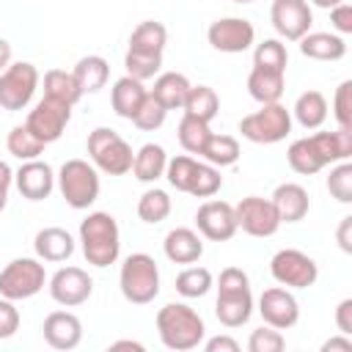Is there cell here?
Segmentation results:
<instances>
[{
	"label": "cell",
	"mask_w": 352,
	"mask_h": 352,
	"mask_svg": "<svg viewBox=\"0 0 352 352\" xmlns=\"http://www.w3.org/2000/svg\"><path fill=\"white\" fill-rule=\"evenodd\" d=\"M333 116L341 129H352V80H344L333 94Z\"/></svg>",
	"instance_id": "cell-46"
},
{
	"label": "cell",
	"mask_w": 352,
	"mask_h": 352,
	"mask_svg": "<svg viewBox=\"0 0 352 352\" xmlns=\"http://www.w3.org/2000/svg\"><path fill=\"white\" fill-rule=\"evenodd\" d=\"M234 217H236V228H242L250 236H272L280 228V217L272 206L270 198L261 195H248L234 206Z\"/></svg>",
	"instance_id": "cell-11"
},
{
	"label": "cell",
	"mask_w": 352,
	"mask_h": 352,
	"mask_svg": "<svg viewBox=\"0 0 352 352\" xmlns=\"http://www.w3.org/2000/svg\"><path fill=\"white\" fill-rule=\"evenodd\" d=\"M44 96L58 99V102H66V104L74 107V104L80 102L82 91H80V85H77V80H74L72 72L50 69V72L44 74Z\"/></svg>",
	"instance_id": "cell-33"
},
{
	"label": "cell",
	"mask_w": 352,
	"mask_h": 352,
	"mask_svg": "<svg viewBox=\"0 0 352 352\" xmlns=\"http://www.w3.org/2000/svg\"><path fill=\"white\" fill-rule=\"evenodd\" d=\"M292 116L302 129H319L327 121V99L322 91H302L292 107Z\"/></svg>",
	"instance_id": "cell-29"
},
{
	"label": "cell",
	"mask_w": 352,
	"mask_h": 352,
	"mask_svg": "<svg viewBox=\"0 0 352 352\" xmlns=\"http://www.w3.org/2000/svg\"><path fill=\"white\" fill-rule=\"evenodd\" d=\"M124 69H126L129 77L146 82V80H151V77L160 74V69H162V55H157V52H135V50H126V55H124Z\"/></svg>",
	"instance_id": "cell-41"
},
{
	"label": "cell",
	"mask_w": 352,
	"mask_h": 352,
	"mask_svg": "<svg viewBox=\"0 0 352 352\" xmlns=\"http://www.w3.org/2000/svg\"><path fill=\"white\" fill-rule=\"evenodd\" d=\"M239 132L250 143H280L292 132V110H286L280 102L261 104L256 113H248L239 121Z\"/></svg>",
	"instance_id": "cell-6"
},
{
	"label": "cell",
	"mask_w": 352,
	"mask_h": 352,
	"mask_svg": "<svg viewBox=\"0 0 352 352\" xmlns=\"http://www.w3.org/2000/svg\"><path fill=\"white\" fill-rule=\"evenodd\" d=\"M11 63V44L6 38H0V72Z\"/></svg>",
	"instance_id": "cell-55"
},
{
	"label": "cell",
	"mask_w": 352,
	"mask_h": 352,
	"mask_svg": "<svg viewBox=\"0 0 352 352\" xmlns=\"http://www.w3.org/2000/svg\"><path fill=\"white\" fill-rule=\"evenodd\" d=\"M38 88V69L28 60L8 63L0 72V107L3 110H25Z\"/></svg>",
	"instance_id": "cell-8"
},
{
	"label": "cell",
	"mask_w": 352,
	"mask_h": 352,
	"mask_svg": "<svg viewBox=\"0 0 352 352\" xmlns=\"http://www.w3.org/2000/svg\"><path fill=\"white\" fill-rule=\"evenodd\" d=\"M336 239H338V248H341L344 253H352V214L341 217L338 231H336Z\"/></svg>",
	"instance_id": "cell-51"
},
{
	"label": "cell",
	"mask_w": 352,
	"mask_h": 352,
	"mask_svg": "<svg viewBox=\"0 0 352 352\" xmlns=\"http://www.w3.org/2000/svg\"><path fill=\"white\" fill-rule=\"evenodd\" d=\"M209 135H212V129H209L206 121H201V118H195V116H187V113L182 116L179 129H176V138H179V146H182L187 154H198V157H201V151H204Z\"/></svg>",
	"instance_id": "cell-36"
},
{
	"label": "cell",
	"mask_w": 352,
	"mask_h": 352,
	"mask_svg": "<svg viewBox=\"0 0 352 352\" xmlns=\"http://www.w3.org/2000/svg\"><path fill=\"white\" fill-rule=\"evenodd\" d=\"M72 74L82 94H96L99 88H104V82L110 77V63L102 55H85L74 63Z\"/></svg>",
	"instance_id": "cell-30"
},
{
	"label": "cell",
	"mask_w": 352,
	"mask_h": 352,
	"mask_svg": "<svg viewBox=\"0 0 352 352\" xmlns=\"http://www.w3.org/2000/svg\"><path fill=\"white\" fill-rule=\"evenodd\" d=\"M80 245L82 256L94 267H110L121 253V231L110 212H91L80 223Z\"/></svg>",
	"instance_id": "cell-1"
},
{
	"label": "cell",
	"mask_w": 352,
	"mask_h": 352,
	"mask_svg": "<svg viewBox=\"0 0 352 352\" xmlns=\"http://www.w3.org/2000/svg\"><path fill=\"white\" fill-rule=\"evenodd\" d=\"M165 116H168V110H165L151 94H146V99H143V104L138 107L132 124H135L138 129H143V132H154V129H160V126L165 124Z\"/></svg>",
	"instance_id": "cell-44"
},
{
	"label": "cell",
	"mask_w": 352,
	"mask_h": 352,
	"mask_svg": "<svg viewBox=\"0 0 352 352\" xmlns=\"http://www.w3.org/2000/svg\"><path fill=\"white\" fill-rule=\"evenodd\" d=\"M19 330V311L14 300L0 297V338H11Z\"/></svg>",
	"instance_id": "cell-48"
},
{
	"label": "cell",
	"mask_w": 352,
	"mask_h": 352,
	"mask_svg": "<svg viewBox=\"0 0 352 352\" xmlns=\"http://www.w3.org/2000/svg\"><path fill=\"white\" fill-rule=\"evenodd\" d=\"M50 297L63 305V308H77L82 302H88L91 292H94V280L85 270L80 267H60L52 278H50Z\"/></svg>",
	"instance_id": "cell-14"
},
{
	"label": "cell",
	"mask_w": 352,
	"mask_h": 352,
	"mask_svg": "<svg viewBox=\"0 0 352 352\" xmlns=\"http://www.w3.org/2000/svg\"><path fill=\"white\" fill-rule=\"evenodd\" d=\"M270 272L275 278L278 286H286V289H308L316 283L319 278V267L316 261L297 250V248H283L278 250L272 258H270Z\"/></svg>",
	"instance_id": "cell-9"
},
{
	"label": "cell",
	"mask_w": 352,
	"mask_h": 352,
	"mask_svg": "<svg viewBox=\"0 0 352 352\" xmlns=\"http://www.w3.org/2000/svg\"><path fill=\"white\" fill-rule=\"evenodd\" d=\"M41 333H44V341L52 349L66 352V349H74L82 341V322L72 311H52V314H47V319L41 324Z\"/></svg>",
	"instance_id": "cell-19"
},
{
	"label": "cell",
	"mask_w": 352,
	"mask_h": 352,
	"mask_svg": "<svg viewBox=\"0 0 352 352\" xmlns=\"http://www.w3.org/2000/svg\"><path fill=\"white\" fill-rule=\"evenodd\" d=\"M182 110L187 116H195V118H201V121L209 124L217 116V110H220V99H217L214 88H209V85H190Z\"/></svg>",
	"instance_id": "cell-34"
},
{
	"label": "cell",
	"mask_w": 352,
	"mask_h": 352,
	"mask_svg": "<svg viewBox=\"0 0 352 352\" xmlns=\"http://www.w3.org/2000/svg\"><path fill=\"white\" fill-rule=\"evenodd\" d=\"M165 165H168V154L160 143H143L138 151H135V160H132V176L143 184H151L157 179L165 176Z\"/></svg>",
	"instance_id": "cell-26"
},
{
	"label": "cell",
	"mask_w": 352,
	"mask_h": 352,
	"mask_svg": "<svg viewBox=\"0 0 352 352\" xmlns=\"http://www.w3.org/2000/svg\"><path fill=\"white\" fill-rule=\"evenodd\" d=\"M118 286L124 300L132 305H146L160 294V267L148 253H132L124 258L118 272Z\"/></svg>",
	"instance_id": "cell-3"
},
{
	"label": "cell",
	"mask_w": 352,
	"mask_h": 352,
	"mask_svg": "<svg viewBox=\"0 0 352 352\" xmlns=\"http://www.w3.org/2000/svg\"><path fill=\"white\" fill-rule=\"evenodd\" d=\"M6 204H8V187H0V212L6 209Z\"/></svg>",
	"instance_id": "cell-58"
},
{
	"label": "cell",
	"mask_w": 352,
	"mask_h": 352,
	"mask_svg": "<svg viewBox=\"0 0 352 352\" xmlns=\"http://www.w3.org/2000/svg\"><path fill=\"white\" fill-rule=\"evenodd\" d=\"M162 250H165L168 261H173V264H195L204 256V242H201L198 231L179 226V228H170L165 234Z\"/></svg>",
	"instance_id": "cell-22"
},
{
	"label": "cell",
	"mask_w": 352,
	"mask_h": 352,
	"mask_svg": "<svg viewBox=\"0 0 352 352\" xmlns=\"http://www.w3.org/2000/svg\"><path fill=\"white\" fill-rule=\"evenodd\" d=\"M195 228L209 242H228L236 234L234 206L228 201H206L195 212Z\"/></svg>",
	"instance_id": "cell-16"
},
{
	"label": "cell",
	"mask_w": 352,
	"mask_h": 352,
	"mask_svg": "<svg viewBox=\"0 0 352 352\" xmlns=\"http://www.w3.org/2000/svg\"><path fill=\"white\" fill-rule=\"evenodd\" d=\"M190 85H192V82H190L184 74H179V72H162V74H157L154 88H151L148 94H151L165 110H182Z\"/></svg>",
	"instance_id": "cell-27"
},
{
	"label": "cell",
	"mask_w": 352,
	"mask_h": 352,
	"mask_svg": "<svg viewBox=\"0 0 352 352\" xmlns=\"http://www.w3.org/2000/svg\"><path fill=\"white\" fill-rule=\"evenodd\" d=\"M110 349H138V352H143V344H138V341H113Z\"/></svg>",
	"instance_id": "cell-56"
},
{
	"label": "cell",
	"mask_w": 352,
	"mask_h": 352,
	"mask_svg": "<svg viewBox=\"0 0 352 352\" xmlns=\"http://www.w3.org/2000/svg\"><path fill=\"white\" fill-rule=\"evenodd\" d=\"M322 352H352V338L349 336H333L322 344Z\"/></svg>",
	"instance_id": "cell-53"
},
{
	"label": "cell",
	"mask_w": 352,
	"mask_h": 352,
	"mask_svg": "<svg viewBox=\"0 0 352 352\" xmlns=\"http://www.w3.org/2000/svg\"><path fill=\"white\" fill-rule=\"evenodd\" d=\"M234 3H253V0H234Z\"/></svg>",
	"instance_id": "cell-59"
},
{
	"label": "cell",
	"mask_w": 352,
	"mask_h": 352,
	"mask_svg": "<svg viewBox=\"0 0 352 352\" xmlns=\"http://www.w3.org/2000/svg\"><path fill=\"white\" fill-rule=\"evenodd\" d=\"M286 160H289V168H292L294 173H300V176H314V173H319L322 168H327L324 160L319 157L316 146L311 143V138L294 140V143L289 146V151H286Z\"/></svg>",
	"instance_id": "cell-31"
},
{
	"label": "cell",
	"mask_w": 352,
	"mask_h": 352,
	"mask_svg": "<svg viewBox=\"0 0 352 352\" xmlns=\"http://www.w3.org/2000/svg\"><path fill=\"white\" fill-rule=\"evenodd\" d=\"M258 314H261L264 324H270L275 330H289L300 319V305L286 286H270L258 297Z\"/></svg>",
	"instance_id": "cell-15"
},
{
	"label": "cell",
	"mask_w": 352,
	"mask_h": 352,
	"mask_svg": "<svg viewBox=\"0 0 352 352\" xmlns=\"http://www.w3.org/2000/svg\"><path fill=\"white\" fill-rule=\"evenodd\" d=\"M63 201L72 209H88L99 198V170L85 160H66L55 176Z\"/></svg>",
	"instance_id": "cell-5"
},
{
	"label": "cell",
	"mask_w": 352,
	"mask_h": 352,
	"mask_svg": "<svg viewBox=\"0 0 352 352\" xmlns=\"http://www.w3.org/2000/svg\"><path fill=\"white\" fill-rule=\"evenodd\" d=\"M44 146H47V143H41L25 124L14 126V129L8 132V138H6V148H8V154L16 157V160H22V162H28V160H38L41 151H44Z\"/></svg>",
	"instance_id": "cell-37"
},
{
	"label": "cell",
	"mask_w": 352,
	"mask_h": 352,
	"mask_svg": "<svg viewBox=\"0 0 352 352\" xmlns=\"http://www.w3.org/2000/svg\"><path fill=\"white\" fill-rule=\"evenodd\" d=\"M204 346H206V352H239V341L231 336H214Z\"/></svg>",
	"instance_id": "cell-52"
},
{
	"label": "cell",
	"mask_w": 352,
	"mask_h": 352,
	"mask_svg": "<svg viewBox=\"0 0 352 352\" xmlns=\"http://www.w3.org/2000/svg\"><path fill=\"white\" fill-rule=\"evenodd\" d=\"M165 44H168V28L162 22H154V19L140 22L129 36V50H135V52H157V55H162Z\"/></svg>",
	"instance_id": "cell-32"
},
{
	"label": "cell",
	"mask_w": 352,
	"mask_h": 352,
	"mask_svg": "<svg viewBox=\"0 0 352 352\" xmlns=\"http://www.w3.org/2000/svg\"><path fill=\"white\" fill-rule=\"evenodd\" d=\"M300 52L311 60H341L346 55V41L338 33H305L300 38Z\"/></svg>",
	"instance_id": "cell-24"
},
{
	"label": "cell",
	"mask_w": 352,
	"mask_h": 352,
	"mask_svg": "<svg viewBox=\"0 0 352 352\" xmlns=\"http://www.w3.org/2000/svg\"><path fill=\"white\" fill-rule=\"evenodd\" d=\"M220 187H223V176H220V170H217L214 165H209V162H198L187 192L195 195V198H212Z\"/></svg>",
	"instance_id": "cell-43"
},
{
	"label": "cell",
	"mask_w": 352,
	"mask_h": 352,
	"mask_svg": "<svg viewBox=\"0 0 352 352\" xmlns=\"http://www.w3.org/2000/svg\"><path fill=\"white\" fill-rule=\"evenodd\" d=\"M201 157L209 165H214V168L234 165L239 160V140L234 135H217V132H212L209 140H206V146H204V151H201Z\"/></svg>",
	"instance_id": "cell-35"
},
{
	"label": "cell",
	"mask_w": 352,
	"mask_h": 352,
	"mask_svg": "<svg viewBox=\"0 0 352 352\" xmlns=\"http://www.w3.org/2000/svg\"><path fill=\"white\" fill-rule=\"evenodd\" d=\"M327 190L338 204H352V162H338L327 176Z\"/></svg>",
	"instance_id": "cell-45"
},
{
	"label": "cell",
	"mask_w": 352,
	"mask_h": 352,
	"mask_svg": "<svg viewBox=\"0 0 352 352\" xmlns=\"http://www.w3.org/2000/svg\"><path fill=\"white\" fill-rule=\"evenodd\" d=\"M311 6H316V8H333V6H338V3H344V0H308Z\"/></svg>",
	"instance_id": "cell-57"
},
{
	"label": "cell",
	"mask_w": 352,
	"mask_h": 352,
	"mask_svg": "<svg viewBox=\"0 0 352 352\" xmlns=\"http://www.w3.org/2000/svg\"><path fill=\"white\" fill-rule=\"evenodd\" d=\"M157 333L160 341L173 349V352H187L195 349L204 336H206V324L198 316V311H192L184 302H168L157 311Z\"/></svg>",
	"instance_id": "cell-2"
},
{
	"label": "cell",
	"mask_w": 352,
	"mask_h": 352,
	"mask_svg": "<svg viewBox=\"0 0 352 352\" xmlns=\"http://www.w3.org/2000/svg\"><path fill=\"white\" fill-rule=\"evenodd\" d=\"M146 94H148V91H146V85H143L140 80L124 74V77H118V80L113 82V88H110V104H113L116 116L132 121L135 113H138V107L143 104Z\"/></svg>",
	"instance_id": "cell-23"
},
{
	"label": "cell",
	"mask_w": 352,
	"mask_h": 352,
	"mask_svg": "<svg viewBox=\"0 0 352 352\" xmlns=\"http://www.w3.org/2000/svg\"><path fill=\"white\" fill-rule=\"evenodd\" d=\"M195 165H198V160L190 157V154H176V157H170L168 165H165V179H168V184H170L173 190H179V192H187V190H190V182H192V173H195Z\"/></svg>",
	"instance_id": "cell-42"
},
{
	"label": "cell",
	"mask_w": 352,
	"mask_h": 352,
	"mask_svg": "<svg viewBox=\"0 0 352 352\" xmlns=\"http://www.w3.org/2000/svg\"><path fill=\"white\" fill-rule=\"evenodd\" d=\"M206 38L209 44L217 50V52H228V55H236V52H245L253 47L256 41V28L250 19H242V16H223V19H214L206 30Z\"/></svg>",
	"instance_id": "cell-13"
},
{
	"label": "cell",
	"mask_w": 352,
	"mask_h": 352,
	"mask_svg": "<svg viewBox=\"0 0 352 352\" xmlns=\"http://www.w3.org/2000/svg\"><path fill=\"white\" fill-rule=\"evenodd\" d=\"M170 206H173L170 195L165 190H160V187H151L138 201V217L143 223H148V226H157V223H162L170 214Z\"/></svg>",
	"instance_id": "cell-38"
},
{
	"label": "cell",
	"mask_w": 352,
	"mask_h": 352,
	"mask_svg": "<svg viewBox=\"0 0 352 352\" xmlns=\"http://www.w3.org/2000/svg\"><path fill=\"white\" fill-rule=\"evenodd\" d=\"M308 138L316 146V151L324 160V165L344 162V160L352 157V129H341L338 126L336 132H314Z\"/></svg>",
	"instance_id": "cell-28"
},
{
	"label": "cell",
	"mask_w": 352,
	"mask_h": 352,
	"mask_svg": "<svg viewBox=\"0 0 352 352\" xmlns=\"http://www.w3.org/2000/svg\"><path fill=\"white\" fill-rule=\"evenodd\" d=\"M330 25H333V30L338 36H349L352 33V6L346 0L330 8Z\"/></svg>",
	"instance_id": "cell-49"
},
{
	"label": "cell",
	"mask_w": 352,
	"mask_h": 352,
	"mask_svg": "<svg viewBox=\"0 0 352 352\" xmlns=\"http://www.w3.org/2000/svg\"><path fill=\"white\" fill-rule=\"evenodd\" d=\"M286 63H289V52H286V44L280 38H264L261 44H256V50H253V66L270 69V72H283L286 74Z\"/></svg>",
	"instance_id": "cell-39"
},
{
	"label": "cell",
	"mask_w": 352,
	"mask_h": 352,
	"mask_svg": "<svg viewBox=\"0 0 352 352\" xmlns=\"http://www.w3.org/2000/svg\"><path fill=\"white\" fill-rule=\"evenodd\" d=\"M88 157H91L96 170H102L107 176H124V173L132 170L135 151H132V146L116 129L96 126L88 135Z\"/></svg>",
	"instance_id": "cell-4"
},
{
	"label": "cell",
	"mask_w": 352,
	"mask_h": 352,
	"mask_svg": "<svg viewBox=\"0 0 352 352\" xmlns=\"http://www.w3.org/2000/svg\"><path fill=\"white\" fill-rule=\"evenodd\" d=\"M33 250L41 261H50V264H60L66 258H72L74 253V236L60 228V226H47L36 234L33 239Z\"/></svg>",
	"instance_id": "cell-21"
},
{
	"label": "cell",
	"mask_w": 352,
	"mask_h": 352,
	"mask_svg": "<svg viewBox=\"0 0 352 352\" xmlns=\"http://www.w3.org/2000/svg\"><path fill=\"white\" fill-rule=\"evenodd\" d=\"M283 346H286V338L280 336V330H275L270 324L253 330L250 338H248V349L250 352H280Z\"/></svg>",
	"instance_id": "cell-47"
},
{
	"label": "cell",
	"mask_w": 352,
	"mask_h": 352,
	"mask_svg": "<svg viewBox=\"0 0 352 352\" xmlns=\"http://www.w3.org/2000/svg\"><path fill=\"white\" fill-rule=\"evenodd\" d=\"M336 327H338V333L352 336V297L338 302V308H336Z\"/></svg>",
	"instance_id": "cell-50"
},
{
	"label": "cell",
	"mask_w": 352,
	"mask_h": 352,
	"mask_svg": "<svg viewBox=\"0 0 352 352\" xmlns=\"http://www.w3.org/2000/svg\"><path fill=\"white\" fill-rule=\"evenodd\" d=\"M14 184L22 198L28 201H44L55 190V170L44 160H28L14 170Z\"/></svg>",
	"instance_id": "cell-17"
},
{
	"label": "cell",
	"mask_w": 352,
	"mask_h": 352,
	"mask_svg": "<svg viewBox=\"0 0 352 352\" xmlns=\"http://www.w3.org/2000/svg\"><path fill=\"white\" fill-rule=\"evenodd\" d=\"M14 184V170L6 160H0V187H11Z\"/></svg>",
	"instance_id": "cell-54"
},
{
	"label": "cell",
	"mask_w": 352,
	"mask_h": 352,
	"mask_svg": "<svg viewBox=\"0 0 352 352\" xmlns=\"http://www.w3.org/2000/svg\"><path fill=\"white\" fill-rule=\"evenodd\" d=\"M270 22H272V28L280 38L300 41L314 25L311 3L308 0H272Z\"/></svg>",
	"instance_id": "cell-12"
},
{
	"label": "cell",
	"mask_w": 352,
	"mask_h": 352,
	"mask_svg": "<svg viewBox=\"0 0 352 352\" xmlns=\"http://www.w3.org/2000/svg\"><path fill=\"white\" fill-rule=\"evenodd\" d=\"M212 286H214V278H212V272L206 267H187V270H182L176 275V292L182 297H187V300L204 297Z\"/></svg>",
	"instance_id": "cell-40"
},
{
	"label": "cell",
	"mask_w": 352,
	"mask_h": 352,
	"mask_svg": "<svg viewBox=\"0 0 352 352\" xmlns=\"http://www.w3.org/2000/svg\"><path fill=\"white\" fill-rule=\"evenodd\" d=\"M272 206L280 217V223H300L308 209H311V198H308V190L297 182H283L275 187L272 192Z\"/></svg>",
	"instance_id": "cell-20"
},
{
	"label": "cell",
	"mask_w": 352,
	"mask_h": 352,
	"mask_svg": "<svg viewBox=\"0 0 352 352\" xmlns=\"http://www.w3.org/2000/svg\"><path fill=\"white\" fill-rule=\"evenodd\" d=\"M214 316L223 327H242L253 316V294L250 286L245 289H217Z\"/></svg>",
	"instance_id": "cell-18"
},
{
	"label": "cell",
	"mask_w": 352,
	"mask_h": 352,
	"mask_svg": "<svg viewBox=\"0 0 352 352\" xmlns=\"http://www.w3.org/2000/svg\"><path fill=\"white\" fill-rule=\"evenodd\" d=\"M47 283V272L41 258H14L0 270V297L8 300H28L33 294H38Z\"/></svg>",
	"instance_id": "cell-7"
},
{
	"label": "cell",
	"mask_w": 352,
	"mask_h": 352,
	"mask_svg": "<svg viewBox=\"0 0 352 352\" xmlns=\"http://www.w3.org/2000/svg\"><path fill=\"white\" fill-rule=\"evenodd\" d=\"M69 118H72V104L58 102V99H50V96H41V99L36 102V107L28 113L25 126H28L41 143H55V140L63 135Z\"/></svg>",
	"instance_id": "cell-10"
},
{
	"label": "cell",
	"mask_w": 352,
	"mask_h": 352,
	"mask_svg": "<svg viewBox=\"0 0 352 352\" xmlns=\"http://www.w3.org/2000/svg\"><path fill=\"white\" fill-rule=\"evenodd\" d=\"M283 91H286V74L283 72H270V69H258V66L250 69V74H248V94L258 104L280 102Z\"/></svg>",
	"instance_id": "cell-25"
}]
</instances>
